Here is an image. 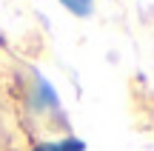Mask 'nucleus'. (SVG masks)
Wrapping results in <instances>:
<instances>
[{"mask_svg": "<svg viewBox=\"0 0 154 151\" xmlns=\"http://www.w3.org/2000/svg\"><path fill=\"white\" fill-rule=\"evenodd\" d=\"M32 103H34V108L37 111H46V108H57L60 106V100H57V94H54V89H51L46 80H34V94H32Z\"/></svg>", "mask_w": 154, "mask_h": 151, "instance_id": "1", "label": "nucleus"}, {"mask_svg": "<svg viewBox=\"0 0 154 151\" xmlns=\"http://www.w3.org/2000/svg\"><path fill=\"white\" fill-rule=\"evenodd\" d=\"M60 3L66 6L74 17H88V14H91V9H94L91 0H60Z\"/></svg>", "mask_w": 154, "mask_h": 151, "instance_id": "3", "label": "nucleus"}, {"mask_svg": "<svg viewBox=\"0 0 154 151\" xmlns=\"http://www.w3.org/2000/svg\"><path fill=\"white\" fill-rule=\"evenodd\" d=\"M32 151H86V143L77 137H63V140H46L37 143Z\"/></svg>", "mask_w": 154, "mask_h": 151, "instance_id": "2", "label": "nucleus"}]
</instances>
